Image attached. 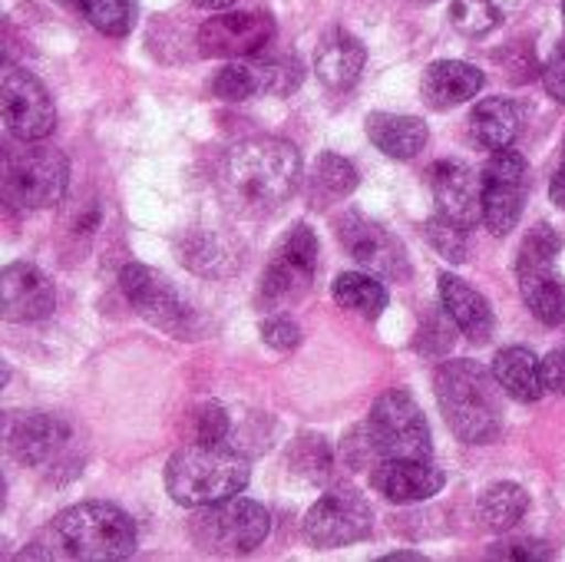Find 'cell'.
Returning <instances> with one entry per match:
<instances>
[{
    "label": "cell",
    "mask_w": 565,
    "mask_h": 562,
    "mask_svg": "<svg viewBox=\"0 0 565 562\" xmlns=\"http://www.w3.org/2000/svg\"><path fill=\"white\" fill-rule=\"evenodd\" d=\"M301 185V152L281 136H255L225 152L218 189L228 209L265 219L285 209Z\"/></svg>",
    "instance_id": "cell-1"
},
{
    "label": "cell",
    "mask_w": 565,
    "mask_h": 562,
    "mask_svg": "<svg viewBox=\"0 0 565 562\" xmlns=\"http://www.w3.org/2000/svg\"><path fill=\"white\" fill-rule=\"evenodd\" d=\"M139 533L132 517L116 503H76L50 520L17 560L116 562L136 553Z\"/></svg>",
    "instance_id": "cell-2"
},
{
    "label": "cell",
    "mask_w": 565,
    "mask_h": 562,
    "mask_svg": "<svg viewBox=\"0 0 565 562\" xmlns=\"http://www.w3.org/2000/svg\"><path fill=\"white\" fill-rule=\"evenodd\" d=\"M434 394L450 434L460 444L487 447L503 434V388L493 371L460 358L447 361L434 374Z\"/></svg>",
    "instance_id": "cell-3"
},
{
    "label": "cell",
    "mask_w": 565,
    "mask_h": 562,
    "mask_svg": "<svg viewBox=\"0 0 565 562\" xmlns=\"http://www.w3.org/2000/svg\"><path fill=\"white\" fill-rule=\"evenodd\" d=\"M252 480L248 457L228 444H185L166 464V490L179 507H209L245 494Z\"/></svg>",
    "instance_id": "cell-4"
},
{
    "label": "cell",
    "mask_w": 565,
    "mask_h": 562,
    "mask_svg": "<svg viewBox=\"0 0 565 562\" xmlns=\"http://www.w3.org/2000/svg\"><path fill=\"white\" fill-rule=\"evenodd\" d=\"M70 185V162L60 149L40 139H17L3 146V195L20 209H46L63 199Z\"/></svg>",
    "instance_id": "cell-5"
},
{
    "label": "cell",
    "mask_w": 565,
    "mask_h": 562,
    "mask_svg": "<svg viewBox=\"0 0 565 562\" xmlns=\"http://www.w3.org/2000/svg\"><path fill=\"white\" fill-rule=\"evenodd\" d=\"M271 533V513L245 497H228L209 507H195L189 537L202 553L212 556H248Z\"/></svg>",
    "instance_id": "cell-6"
},
{
    "label": "cell",
    "mask_w": 565,
    "mask_h": 562,
    "mask_svg": "<svg viewBox=\"0 0 565 562\" xmlns=\"http://www.w3.org/2000/svg\"><path fill=\"white\" fill-rule=\"evenodd\" d=\"M321 245L318 235L308 222H295L271 248L262 282H258V305L265 311H285L291 305H298L318 275V258Z\"/></svg>",
    "instance_id": "cell-7"
},
{
    "label": "cell",
    "mask_w": 565,
    "mask_h": 562,
    "mask_svg": "<svg viewBox=\"0 0 565 562\" xmlns=\"http://www.w3.org/2000/svg\"><path fill=\"white\" fill-rule=\"evenodd\" d=\"M367 441L381 460H430L434 437L430 424L411 391L394 388L381 394L364 421Z\"/></svg>",
    "instance_id": "cell-8"
},
{
    "label": "cell",
    "mask_w": 565,
    "mask_h": 562,
    "mask_svg": "<svg viewBox=\"0 0 565 562\" xmlns=\"http://www.w3.org/2000/svg\"><path fill=\"white\" fill-rule=\"evenodd\" d=\"M119 288H122L126 301L132 305V311L142 321H149L152 328H159L172 338H195V331H199L195 311L175 291V285L166 275H159L156 268L139 265V262L122 265Z\"/></svg>",
    "instance_id": "cell-9"
},
{
    "label": "cell",
    "mask_w": 565,
    "mask_h": 562,
    "mask_svg": "<svg viewBox=\"0 0 565 562\" xmlns=\"http://www.w3.org/2000/svg\"><path fill=\"white\" fill-rule=\"evenodd\" d=\"M334 235L344 245V252L371 275L387 278V282H411L414 268H411L404 242L397 235H391L384 225L371 222L364 212H358V209L341 212L334 219Z\"/></svg>",
    "instance_id": "cell-10"
},
{
    "label": "cell",
    "mask_w": 565,
    "mask_h": 562,
    "mask_svg": "<svg viewBox=\"0 0 565 562\" xmlns=\"http://www.w3.org/2000/svg\"><path fill=\"white\" fill-rule=\"evenodd\" d=\"M371 527H374L371 503L361 494H354L348 487H338V490H328L308 510L305 540L315 550H338V547H351V543L367 540Z\"/></svg>",
    "instance_id": "cell-11"
},
{
    "label": "cell",
    "mask_w": 565,
    "mask_h": 562,
    "mask_svg": "<svg viewBox=\"0 0 565 562\" xmlns=\"http://www.w3.org/2000/svg\"><path fill=\"white\" fill-rule=\"evenodd\" d=\"M530 189V162L516 149H497L483 169V225L493 235H510L523 215Z\"/></svg>",
    "instance_id": "cell-12"
},
{
    "label": "cell",
    "mask_w": 565,
    "mask_h": 562,
    "mask_svg": "<svg viewBox=\"0 0 565 562\" xmlns=\"http://www.w3.org/2000/svg\"><path fill=\"white\" fill-rule=\"evenodd\" d=\"M275 40V17L268 10H218L199 26V53L215 60H242L268 50Z\"/></svg>",
    "instance_id": "cell-13"
},
{
    "label": "cell",
    "mask_w": 565,
    "mask_h": 562,
    "mask_svg": "<svg viewBox=\"0 0 565 562\" xmlns=\"http://www.w3.org/2000/svg\"><path fill=\"white\" fill-rule=\"evenodd\" d=\"M73 427L56 414H26L7 427L10 457L43 474H56L60 467L73 464Z\"/></svg>",
    "instance_id": "cell-14"
},
{
    "label": "cell",
    "mask_w": 565,
    "mask_h": 562,
    "mask_svg": "<svg viewBox=\"0 0 565 562\" xmlns=\"http://www.w3.org/2000/svg\"><path fill=\"white\" fill-rule=\"evenodd\" d=\"M0 113L13 139H46L56 126V109L46 86L20 66H3L0 76Z\"/></svg>",
    "instance_id": "cell-15"
},
{
    "label": "cell",
    "mask_w": 565,
    "mask_h": 562,
    "mask_svg": "<svg viewBox=\"0 0 565 562\" xmlns=\"http://www.w3.org/2000/svg\"><path fill=\"white\" fill-rule=\"evenodd\" d=\"M427 185L434 192L437 212L473 229L483 222V176H477L460 159H437L427 169Z\"/></svg>",
    "instance_id": "cell-16"
},
{
    "label": "cell",
    "mask_w": 565,
    "mask_h": 562,
    "mask_svg": "<svg viewBox=\"0 0 565 562\" xmlns=\"http://www.w3.org/2000/svg\"><path fill=\"white\" fill-rule=\"evenodd\" d=\"M56 308L53 282L30 262H13L0 272V315L17 325L43 321Z\"/></svg>",
    "instance_id": "cell-17"
},
{
    "label": "cell",
    "mask_w": 565,
    "mask_h": 562,
    "mask_svg": "<svg viewBox=\"0 0 565 562\" xmlns=\"http://www.w3.org/2000/svg\"><path fill=\"white\" fill-rule=\"evenodd\" d=\"M371 487L391 503H424L447 487V474L430 460H381L371 470Z\"/></svg>",
    "instance_id": "cell-18"
},
{
    "label": "cell",
    "mask_w": 565,
    "mask_h": 562,
    "mask_svg": "<svg viewBox=\"0 0 565 562\" xmlns=\"http://www.w3.org/2000/svg\"><path fill=\"white\" fill-rule=\"evenodd\" d=\"M440 305L447 308V315L457 321L460 335H467L473 344H487L497 331V318L490 301L460 275L444 272L440 275Z\"/></svg>",
    "instance_id": "cell-19"
},
{
    "label": "cell",
    "mask_w": 565,
    "mask_h": 562,
    "mask_svg": "<svg viewBox=\"0 0 565 562\" xmlns=\"http://www.w3.org/2000/svg\"><path fill=\"white\" fill-rule=\"evenodd\" d=\"M367 63V50L364 43L348 33V30H328L315 50V73L318 79L334 89V93H344L358 83L361 70Z\"/></svg>",
    "instance_id": "cell-20"
},
{
    "label": "cell",
    "mask_w": 565,
    "mask_h": 562,
    "mask_svg": "<svg viewBox=\"0 0 565 562\" xmlns=\"http://www.w3.org/2000/svg\"><path fill=\"white\" fill-rule=\"evenodd\" d=\"M487 76L473 63L463 60H437L424 70L420 96L430 109H454L467 99H473L483 89Z\"/></svg>",
    "instance_id": "cell-21"
},
{
    "label": "cell",
    "mask_w": 565,
    "mask_h": 562,
    "mask_svg": "<svg viewBox=\"0 0 565 562\" xmlns=\"http://www.w3.org/2000/svg\"><path fill=\"white\" fill-rule=\"evenodd\" d=\"M367 139L391 159H414L424 152L430 129L420 116H397L377 109L367 116Z\"/></svg>",
    "instance_id": "cell-22"
},
{
    "label": "cell",
    "mask_w": 565,
    "mask_h": 562,
    "mask_svg": "<svg viewBox=\"0 0 565 562\" xmlns=\"http://www.w3.org/2000/svg\"><path fill=\"white\" fill-rule=\"evenodd\" d=\"M520 129H523L520 106L513 99H507V96H487L470 113V132L490 152L510 149L516 142Z\"/></svg>",
    "instance_id": "cell-23"
},
{
    "label": "cell",
    "mask_w": 565,
    "mask_h": 562,
    "mask_svg": "<svg viewBox=\"0 0 565 562\" xmlns=\"http://www.w3.org/2000/svg\"><path fill=\"white\" fill-rule=\"evenodd\" d=\"M493 374H497L500 388L520 404H536L546 394L543 374H540V358L523 344L503 348L493 358Z\"/></svg>",
    "instance_id": "cell-24"
},
{
    "label": "cell",
    "mask_w": 565,
    "mask_h": 562,
    "mask_svg": "<svg viewBox=\"0 0 565 562\" xmlns=\"http://www.w3.org/2000/svg\"><path fill=\"white\" fill-rule=\"evenodd\" d=\"M520 275V291L536 321L556 328L565 321V282L559 278L556 265L546 268H516Z\"/></svg>",
    "instance_id": "cell-25"
},
{
    "label": "cell",
    "mask_w": 565,
    "mask_h": 562,
    "mask_svg": "<svg viewBox=\"0 0 565 562\" xmlns=\"http://www.w3.org/2000/svg\"><path fill=\"white\" fill-rule=\"evenodd\" d=\"M358 189V169L351 159L338 156V152H321L315 159V169L308 176V202L315 209H324L331 202L348 199Z\"/></svg>",
    "instance_id": "cell-26"
},
{
    "label": "cell",
    "mask_w": 565,
    "mask_h": 562,
    "mask_svg": "<svg viewBox=\"0 0 565 562\" xmlns=\"http://www.w3.org/2000/svg\"><path fill=\"white\" fill-rule=\"evenodd\" d=\"M179 258L185 268H192L195 275H209V278H228L242 265L235 248L222 235H209V232L189 235L179 245Z\"/></svg>",
    "instance_id": "cell-27"
},
{
    "label": "cell",
    "mask_w": 565,
    "mask_h": 562,
    "mask_svg": "<svg viewBox=\"0 0 565 562\" xmlns=\"http://www.w3.org/2000/svg\"><path fill=\"white\" fill-rule=\"evenodd\" d=\"M331 295L341 308L367 321H377L387 308V288L371 272H341L331 285Z\"/></svg>",
    "instance_id": "cell-28"
},
{
    "label": "cell",
    "mask_w": 565,
    "mask_h": 562,
    "mask_svg": "<svg viewBox=\"0 0 565 562\" xmlns=\"http://www.w3.org/2000/svg\"><path fill=\"white\" fill-rule=\"evenodd\" d=\"M477 510H480V520H483L487 530L507 533V530H513V527L526 517V510H530V494H526L520 484L503 480V484H493V487L483 490Z\"/></svg>",
    "instance_id": "cell-29"
},
{
    "label": "cell",
    "mask_w": 565,
    "mask_h": 562,
    "mask_svg": "<svg viewBox=\"0 0 565 562\" xmlns=\"http://www.w3.org/2000/svg\"><path fill=\"white\" fill-rule=\"evenodd\" d=\"M212 96L225 99V103H242L252 96L265 93V76H262V63L258 53L255 56H242V60H228L215 76H212Z\"/></svg>",
    "instance_id": "cell-30"
},
{
    "label": "cell",
    "mask_w": 565,
    "mask_h": 562,
    "mask_svg": "<svg viewBox=\"0 0 565 562\" xmlns=\"http://www.w3.org/2000/svg\"><path fill=\"white\" fill-rule=\"evenodd\" d=\"M288 464L298 477H305L311 484H328L334 474V454H331L328 441L315 437V434H301L295 441V447L288 450Z\"/></svg>",
    "instance_id": "cell-31"
},
{
    "label": "cell",
    "mask_w": 565,
    "mask_h": 562,
    "mask_svg": "<svg viewBox=\"0 0 565 562\" xmlns=\"http://www.w3.org/2000/svg\"><path fill=\"white\" fill-rule=\"evenodd\" d=\"M76 10L106 36H126L136 26V0H76Z\"/></svg>",
    "instance_id": "cell-32"
},
{
    "label": "cell",
    "mask_w": 565,
    "mask_h": 562,
    "mask_svg": "<svg viewBox=\"0 0 565 562\" xmlns=\"http://www.w3.org/2000/svg\"><path fill=\"white\" fill-rule=\"evenodd\" d=\"M503 20V7L497 0H454L450 3V23L463 36H487Z\"/></svg>",
    "instance_id": "cell-33"
},
{
    "label": "cell",
    "mask_w": 565,
    "mask_h": 562,
    "mask_svg": "<svg viewBox=\"0 0 565 562\" xmlns=\"http://www.w3.org/2000/svg\"><path fill=\"white\" fill-rule=\"evenodd\" d=\"M424 232H427V242L434 245V252H437L444 262H450V265L467 262V252H470L467 225H460V222H454V219H447V215L437 212V215L427 219Z\"/></svg>",
    "instance_id": "cell-34"
},
{
    "label": "cell",
    "mask_w": 565,
    "mask_h": 562,
    "mask_svg": "<svg viewBox=\"0 0 565 562\" xmlns=\"http://www.w3.org/2000/svg\"><path fill=\"white\" fill-rule=\"evenodd\" d=\"M258 63H262V76H265V93L268 96H288L305 79L301 60L291 56V53H265V56L258 53Z\"/></svg>",
    "instance_id": "cell-35"
},
{
    "label": "cell",
    "mask_w": 565,
    "mask_h": 562,
    "mask_svg": "<svg viewBox=\"0 0 565 562\" xmlns=\"http://www.w3.org/2000/svg\"><path fill=\"white\" fill-rule=\"evenodd\" d=\"M457 321L447 315V308L440 305L437 311H430L424 321H420V331H417V351L420 354H430V358H444L450 348H454V341H457Z\"/></svg>",
    "instance_id": "cell-36"
},
{
    "label": "cell",
    "mask_w": 565,
    "mask_h": 562,
    "mask_svg": "<svg viewBox=\"0 0 565 562\" xmlns=\"http://www.w3.org/2000/svg\"><path fill=\"white\" fill-rule=\"evenodd\" d=\"M563 248V238L553 225L540 222L536 229H530V235L523 238V248H520V258H516V268H546V265H556V255Z\"/></svg>",
    "instance_id": "cell-37"
},
{
    "label": "cell",
    "mask_w": 565,
    "mask_h": 562,
    "mask_svg": "<svg viewBox=\"0 0 565 562\" xmlns=\"http://www.w3.org/2000/svg\"><path fill=\"white\" fill-rule=\"evenodd\" d=\"M232 437V417L222 404H202L192 414V441L199 444H228Z\"/></svg>",
    "instance_id": "cell-38"
},
{
    "label": "cell",
    "mask_w": 565,
    "mask_h": 562,
    "mask_svg": "<svg viewBox=\"0 0 565 562\" xmlns=\"http://www.w3.org/2000/svg\"><path fill=\"white\" fill-rule=\"evenodd\" d=\"M258 335H262V341L268 344V348H275V351H295L298 344H301V328H298V321H291V318H285V315H271V318H265L262 325H258Z\"/></svg>",
    "instance_id": "cell-39"
},
{
    "label": "cell",
    "mask_w": 565,
    "mask_h": 562,
    "mask_svg": "<svg viewBox=\"0 0 565 562\" xmlns=\"http://www.w3.org/2000/svg\"><path fill=\"white\" fill-rule=\"evenodd\" d=\"M490 560H510V562H543L553 560V547L540 543V540H507L487 550Z\"/></svg>",
    "instance_id": "cell-40"
},
{
    "label": "cell",
    "mask_w": 565,
    "mask_h": 562,
    "mask_svg": "<svg viewBox=\"0 0 565 562\" xmlns=\"http://www.w3.org/2000/svg\"><path fill=\"white\" fill-rule=\"evenodd\" d=\"M543 86H546V93H550L556 103H563L565 106V40L556 43L553 56H550L546 66H543Z\"/></svg>",
    "instance_id": "cell-41"
},
{
    "label": "cell",
    "mask_w": 565,
    "mask_h": 562,
    "mask_svg": "<svg viewBox=\"0 0 565 562\" xmlns=\"http://www.w3.org/2000/svg\"><path fill=\"white\" fill-rule=\"evenodd\" d=\"M497 60L507 66V73H510V79L513 83H530L533 76H540L543 73V66L536 63V56H533V46H523V53H520V60H513V53L507 50V53H497Z\"/></svg>",
    "instance_id": "cell-42"
},
{
    "label": "cell",
    "mask_w": 565,
    "mask_h": 562,
    "mask_svg": "<svg viewBox=\"0 0 565 562\" xmlns=\"http://www.w3.org/2000/svg\"><path fill=\"white\" fill-rule=\"evenodd\" d=\"M540 374H543V388L550 394H565V348L550 351L540 361Z\"/></svg>",
    "instance_id": "cell-43"
},
{
    "label": "cell",
    "mask_w": 565,
    "mask_h": 562,
    "mask_svg": "<svg viewBox=\"0 0 565 562\" xmlns=\"http://www.w3.org/2000/svg\"><path fill=\"white\" fill-rule=\"evenodd\" d=\"M550 195H553V202L565 209V162L559 166V172L553 176V185H550Z\"/></svg>",
    "instance_id": "cell-44"
},
{
    "label": "cell",
    "mask_w": 565,
    "mask_h": 562,
    "mask_svg": "<svg viewBox=\"0 0 565 562\" xmlns=\"http://www.w3.org/2000/svg\"><path fill=\"white\" fill-rule=\"evenodd\" d=\"M424 553H411V550H401V553H387L381 562H424Z\"/></svg>",
    "instance_id": "cell-45"
},
{
    "label": "cell",
    "mask_w": 565,
    "mask_h": 562,
    "mask_svg": "<svg viewBox=\"0 0 565 562\" xmlns=\"http://www.w3.org/2000/svg\"><path fill=\"white\" fill-rule=\"evenodd\" d=\"M195 7H202V10H228V7H235L238 0H192Z\"/></svg>",
    "instance_id": "cell-46"
},
{
    "label": "cell",
    "mask_w": 565,
    "mask_h": 562,
    "mask_svg": "<svg viewBox=\"0 0 565 562\" xmlns=\"http://www.w3.org/2000/svg\"><path fill=\"white\" fill-rule=\"evenodd\" d=\"M503 10H513V7H523V3H530V0H497Z\"/></svg>",
    "instance_id": "cell-47"
},
{
    "label": "cell",
    "mask_w": 565,
    "mask_h": 562,
    "mask_svg": "<svg viewBox=\"0 0 565 562\" xmlns=\"http://www.w3.org/2000/svg\"><path fill=\"white\" fill-rule=\"evenodd\" d=\"M63 3H70V7H76V0H63Z\"/></svg>",
    "instance_id": "cell-48"
},
{
    "label": "cell",
    "mask_w": 565,
    "mask_h": 562,
    "mask_svg": "<svg viewBox=\"0 0 565 562\" xmlns=\"http://www.w3.org/2000/svg\"><path fill=\"white\" fill-rule=\"evenodd\" d=\"M414 3H430V0H414Z\"/></svg>",
    "instance_id": "cell-49"
},
{
    "label": "cell",
    "mask_w": 565,
    "mask_h": 562,
    "mask_svg": "<svg viewBox=\"0 0 565 562\" xmlns=\"http://www.w3.org/2000/svg\"><path fill=\"white\" fill-rule=\"evenodd\" d=\"M563 162H565V139H563Z\"/></svg>",
    "instance_id": "cell-50"
},
{
    "label": "cell",
    "mask_w": 565,
    "mask_h": 562,
    "mask_svg": "<svg viewBox=\"0 0 565 562\" xmlns=\"http://www.w3.org/2000/svg\"><path fill=\"white\" fill-rule=\"evenodd\" d=\"M563 20H565V0H563Z\"/></svg>",
    "instance_id": "cell-51"
}]
</instances>
